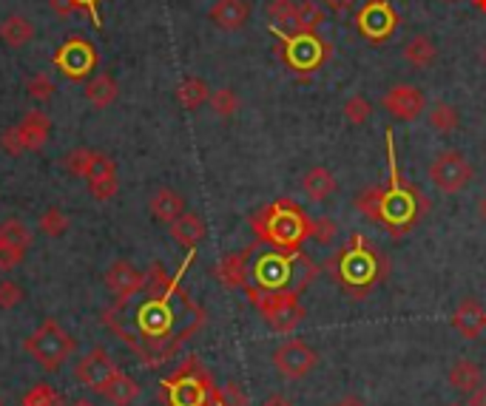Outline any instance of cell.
Returning a JSON list of instances; mask_svg holds the SVG:
<instances>
[{"label":"cell","mask_w":486,"mask_h":406,"mask_svg":"<svg viewBox=\"0 0 486 406\" xmlns=\"http://www.w3.org/2000/svg\"><path fill=\"white\" fill-rule=\"evenodd\" d=\"M452 327L467 341H478L486 333V307L478 299H464L452 313Z\"/></svg>","instance_id":"d6986e66"},{"label":"cell","mask_w":486,"mask_h":406,"mask_svg":"<svg viewBox=\"0 0 486 406\" xmlns=\"http://www.w3.org/2000/svg\"><path fill=\"white\" fill-rule=\"evenodd\" d=\"M324 9L316 4V0H299L296 4V32H307V34H319V29L324 26Z\"/></svg>","instance_id":"1f68e13d"},{"label":"cell","mask_w":486,"mask_h":406,"mask_svg":"<svg viewBox=\"0 0 486 406\" xmlns=\"http://www.w3.org/2000/svg\"><path fill=\"white\" fill-rule=\"evenodd\" d=\"M94 157H97V151H91V148H72V151L60 159V165H63V171H69L72 177L86 180L89 171H91Z\"/></svg>","instance_id":"d590c367"},{"label":"cell","mask_w":486,"mask_h":406,"mask_svg":"<svg viewBox=\"0 0 486 406\" xmlns=\"http://www.w3.org/2000/svg\"><path fill=\"white\" fill-rule=\"evenodd\" d=\"M20 406H63V398H60V392L54 389L51 384H35L23 395Z\"/></svg>","instance_id":"f35d334b"},{"label":"cell","mask_w":486,"mask_h":406,"mask_svg":"<svg viewBox=\"0 0 486 406\" xmlns=\"http://www.w3.org/2000/svg\"><path fill=\"white\" fill-rule=\"evenodd\" d=\"M23 259H26V250L0 241V270H15L18 264H23Z\"/></svg>","instance_id":"f6af8a7d"},{"label":"cell","mask_w":486,"mask_h":406,"mask_svg":"<svg viewBox=\"0 0 486 406\" xmlns=\"http://www.w3.org/2000/svg\"><path fill=\"white\" fill-rule=\"evenodd\" d=\"M211 23L222 32H239L251 20V4L248 0H216L208 11Z\"/></svg>","instance_id":"ffe728a7"},{"label":"cell","mask_w":486,"mask_h":406,"mask_svg":"<svg viewBox=\"0 0 486 406\" xmlns=\"http://www.w3.org/2000/svg\"><path fill=\"white\" fill-rule=\"evenodd\" d=\"M267 20L282 32H296V4L293 0H267Z\"/></svg>","instance_id":"836d02e7"},{"label":"cell","mask_w":486,"mask_h":406,"mask_svg":"<svg viewBox=\"0 0 486 406\" xmlns=\"http://www.w3.org/2000/svg\"><path fill=\"white\" fill-rule=\"evenodd\" d=\"M316 364H319L316 349L299 341V338H296V341H285L274 353V367L282 378H288V381H299V378L310 375L316 370Z\"/></svg>","instance_id":"4fadbf2b"},{"label":"cell","mask_w":486,"mask_h":406,"mask_svg":"<svg viewBox=\"0 0 486 406\" xmlns=\"http://www.w3.org/2000/svg\"><path fill=\"white\" fill-rule=\"evenodd\" d=\"M174 94H177V103L185 111H197V108H202L211 100V88L202 77H185Z\"/></svg>","instance_id":"f1b7e54d"},{"label":"cell","mask_w":486,"mask_h":406,"mask_svg":"<svg viewBox=\"0 0 486 406\" xmlns=\"http://www.w3.org/2000/svg\"><path fill=\"white\" fill-rule=\"evenodd\" d=\"M265 406H290V403H288V401H282V398H270Z\"/></svg>","instance_id":"681fc988"},{"label":"cell","mask_w":486,"mask_h":406,"mask_svg":"<svg viewBox=\"0 0 486 406\" xmlns=\"http://www.w3.org/2000/svg\"><path fill=\"white\" fill-rule=\"evenodd\" d=\"M481 216H483V219H486V196L481 199Z\"/></svg>","instance_id":"816d5d0a"},{"label":"cell","mask_w":486,"mask_h":406,"mask_svg":"<svg viewBox=\"0 0 486 406\" xmlns=\"http://www.w3.org/2000/svg\"><path fill=\"white\" fill-rule=\"evenodd\" d=\"M0 406H4V401H0Z\"/></svg>","instance_id":"6f0895ef"},{"label":"cell","mask_w":486,"mask_h":406,"mask_svg":"<svg viewBox=\"0 0 486 406\" xmlns=\"http://www.w3.org/2000/svg\"><path fill=\"white\" fill-rule=\"evenodd\" d=\"M0 148H4V151L12 154V157L26 154V145H23V137H20V128L18 126H12V128L4 131V137H0Z\"/></svg>","instance_id":"ee69618b"},{"label":"cell","mask_w":486,"mask_h":406,"mask_svg":"<svg viewBox=\"0 0 486 406\" xmlns=\"http://www.w3.org/2000/svg\"><path fill=\"white\" fill-rule=\"evenodd\" d=\"M105 287L114 293L117 302H126V299H131V295L145 290V273L137 264L120 259L105 270Z\"/></svg>","instance_id":"2e32d148"},{"label":"cell","mask_w":486,"mask_h":406,"mask_svg":"<svg viewBox=\"0 0 486 406\" xmlns=\"http://www.w3.org/2000/svg\"><path fill=\"white\" fill-rule=\"evenodd\" d=\"M23 287L15 281H0V310H15L23 302Z\"/></svg>","instance_id":"7bdbcfd3"},{"label":"cell","mask_w":486,"mask_h":406,"mask_svg":"<svg viewBox=\"0 0 486 406\" xmlns=\"http://www.w3.org/2000/svg\"><path fill=\"white\" fill-rule=\"evenodd\" d=\"M447 381H450V387L455 392H461V395H472V392L481 387V367L475 361L461 358V361H455L450 367Z\"/></svg>","instance_id":"4316f807"},{"label":"cell","mask_w":486,"mask_h":406,"mask_svg":"<svg viewBox=\"0 0 486 406\" xmlns=\"http://www.w3.org/2000/svg\"><path fill=\"white\" fill-rule=\"evenodd\" d=\"M51 63L66 80H72V83H86L94 74V69L100 65V54L94 49L91 40L72 34L69 40H63V46L58 51H54Z\"/></svg>","instance_id":"30bf717a"},{"label":"cell","mask_w":486,"mask_h":406,"mask_svg":"<svg viewBox=\"0 0 486 406\" xmlns=\"http://www.w3.org/2000/svg\"><path fill=\"white\" fill-rule=\"evenodd\" d=\"M339 236V225L328 216H321V219H313V227H310V239L316 241V245H333V239Z\"/></svg>","instance_id":"b9f144b4"},{"label":"cell","mask_w":486,"mask_h":406,"mask_svg":"<svg viewBox=\"0 0 486 406\" xmlns=\"http://www.w3.org/2000/svg\"><path fill=\"white\" fill-rule=\"evenodd\" d=\"M427 119L438 134H452L458 126H461V114H458V108L450 105V103H436L429 108Z\"/></svg>","instance_id":"e575fe53"},{"label":"cell","mask_w":486,"mask_h":406,"mask_svg":"<svg viewBox=\"0 0 486 406\" xmlns=\"http://www.w3.org/2000/svg\"><path fill=\"white\" fill-rule=\"evenodd\" d=\"M472 6H475L478 11H483V15H486V0H472Z\"/></svg>","instance_id":"f907efd6"},{"label":"cell","mask_w":486,"mask_h":406,"mask_svg":"<svg viewBox=\"0 0 486 406\" xmlns=\"http://www.w3.org/2000/svg\"><path fill=\"white\" fill-rule=\"evenodd\" d=\"M211 108H213V114L216 117H222V119H228V117H234L236 111H239V97H236V91L234 88H216L213 94H211Z\"/></svg>","instance_id":"ab89813d"},{"label":"cell","mask_w":486,"mask_h":406,"mask_svg":"<svg viewBox=\"0 0 486 406\" xmlns=\"http://www.w3.org/2000/svg\"><path fill=\"white\" fill-rule=\"evenodd\" d=\"M429 182L436 185V191L441 194H461L464 188L475 180V168H472V162L461 154V151H441L436 159L429 162Z\"/></svg>","instance_id":"8fae6325"},{"label":"cell","mask_w":486,"mask_h":406,"mask_svg":"<svg viewBox=\"0 0 486 406\" xmlns=\"http://www.w3.org/2000/svg\"><path fill=\"white\" fill-rule=\"evenodd\" d=\"M54 91H58V86H54L51 74H46V72H37L26 80V94H29L35 103H49L54 97Z\"/></svg>","instance_id":"74e56055"},{"label":"cell","mask_w":486,"mask_h":406,"mask_svg":"<svg viewBox=\"0 0 486 406\" xmlns=\"http://www.w3.org/2000/svg\"><path fill=\"white\" fill-rule=\"evenodd\" d=\"M20 128V137L26 151H40L46 142H49V134H51V119L43 111H26L23 119L18 123Z\"/></svg>","instance_id":"44dd1931"},{"label":"cell","mask_w":486,"mask_h":406,"mask_svg":"<svg viewBox=\"0 0 486 406\" xmlns=\"http://www.w3.org/2000/svg\"><path fill=\"white\" fill-rule=\"evenodd\" d=\"M353 4H356V0H328V6H330L333 11H347Z\"/></svg>","instance_id":"7dc6e473"},{"label":"cell","mask_w":486,"mask_h":406,"mask_svg":"<svg viewBox=\"0 0 486 406\" xmlns=\"http://www.w3.org/2000/svg\"><path fill=\"white\" fill-rule=\"evenodd\" d=\"M256 253V245L251 248H242L236 253H228L220 259V264L213 267V276L220 279V284H225V287L231 290H245L248 287V273H251V259Z\"/></svg>","instance_id":"ac0fdd59"},{"label":"cell","mask_w":486,"mask_h":406,"mask_svg":"<svg viewBox=\"0 0 486 406\" xmlns=\"http://www.w3.org/2000/svg\"><path fill=\"white\" fill-rule=\"evenodd\" d=\"M302 191L313 202H324L328 196H333L336 191H339V182H336L333 171L316 165V168H310L302 177Z\"/></svg>","instance_id":"603a6c76"},{"label":"cell","mask_w":486,"mask_h":406,"mask_svg":"<svg viewBox=\"0 0 486 406\" xmlns=\"http://www.w3.org/2000/svg\"><path fill=\"white\" fill-rule=\"evenodd\" d=\"M319 267L305 250H262L253 253L248 273V299L259 293H302L316 281Z\"/></svg>","instance_id":"277c9868"},{"label":"cell","mask_w":486,"mask_h":406,"mask_svg":"<svg viewBox=\"0 0 486 406\" xmlns=\"http://www.w3.org/2000/svg\"><path fill=\"white\" fill-rule=\"evenodd\" d=\"M120 372V367L114 364V358L105 353L103 347H94L91 353H86L83 358H80V364L74 367V378L83 387L94 389V392H100L112 378Z\"/></svg>","instance_id":"9a60e30c"},{"label":"cell","mask_w":486,"mask_h":406,"mask_svg":"<svg viewBox=\"0 0 486 406\" xmlns=\"http://www.w3.org/2000/svg\"><path fill=\"white\" fill-rule=\"evenodd\" d=\"M37 227L43 230V236H51V239H60L66 230H69V216H66L58 205H51L49 211L40 213L37 219Z\"/></svg>","instance_id":"8d00e7d4"},{"label":"cell","mask_w":486,"mask_h":406,"mask_svg":"<svg viewBox=\"0 0 486 406\" xmlns=\"http://www.w3.org/2000/svg\"><path fill=\"white\" fill-rule=\"evenodd\" d=\"M23 347L46 372H58L60 364H66V358L77 349V341L54 318H43V324L26 338Z\"/></svg>","instance_id":"ba28073f"},{"label":"cell","mask_w":486,"mask_h":406,"mask_svg":"<svg viewBox=\"0 0 486 406\" xmlns=\"http://www.w3.org/2000/svg\"><path fill=\"white\" fill-rule=\"evenodd\" d=\"M51 9L58 11L60 18H72V15H89L91 23L103 29V18H100V6L105 0H49Z\"/></svg>","instance_id":"f546056e"},{"label":"cell","mask_w":486,"mask_h":406,"mask_svg":"<svg viewBox=\"0 0 486 406\" xmlns=\"http://www.w3.org/2000/svg\"><path fill=\"white\" fill-rule=\"evenodd\" d=\"M159 398L168 406H216L222 392L216 389L211 372L199 358H185L166 381L159 384Z\"/></svg>","instance_id":"8992f818"},{"label":"cell","mask_w":486,"mask_h":406,"mask_svg":"<svg viewBox=\"0 0 486 406\" xmlns=\"http://www.w3.org/2000/svg\"><path fill=\"white\" fill-rule=\"evenodd\" d=\"M74 406H91V403H89V401H77Z\"/></svg>","instance_id":"f5cc1de1"},{"label":"cell","mask_w":486,"mask_h":406,"mask_svg":"<svg viewBox=\"0 0 486 406\" xmlns=\"http://www.w3.org/2000/svg\"><path fill=\"white\" fill-rule=\"evenodd\" d=\"M436 57H438V49L427 34H415L410 43L404 46V60L415 65V69H429V65L436 63Z\"/></svg>","instance_id":"4dcf8cb0"},{"label":"cell","mask_w":486,"mask_h":406,"mask_svg":"<svg viewBox=\"0 0 486 406\" xmlns=\"http://www.w3.org/2000/svg\"><path fill=\"white\" fill-rule=\"evenodd\" d=\"M398 11L393 9L390 0H367L359 11H356V32L370 40V43H384L396 34L398 29Z\"/></svg>","instance_id":"7c38bea8"},{"label":"cell","mask_w":486,"mask_h":406,"mask_svg":"<svg viewBox=\"0 0 486 406\" xmlns=\"http://www.w3.org/2000/svg\"><path fill=\"white\" fill-rule=\"evenodd\" d=\"M117 97H120V86H117V80L112 74H97L94 80H89V86H86V103L91 108L103 111V108L117 103Z\"/></svg>","instance_id":"83f0119b"},{"label":"cell","mask_w":486,"mask_h":406,"mask_svg":"<svg viewBox=\"0 0 486 406\" xmlns=\"http://www.w3.org/2000/svg\"><path fill=\"white\" fill-rule=\"evenodd\" d=\"M324 270L330 273V279L350 295V299H367V295L387 279V256L378 250L367 236L353 234L344 245L336 250Z\"/></svg>","instance_id":"3957f363"},{"label":"cell","mask_w":486,"mask_h":406,"mask_svg":"<svg viewBox=\"0 0 486 406\" xmlns=\"http://www.w3.org/2000/svg\"><path fill=\"white\" fill-rule=\"evenodd\" d=\"M0 241L15 245L20 250H29L35 245V234H32V227L20 219H4L0 222Z\"/></svg>","instance_id":"d6a6232c"},{"label":"cell","mask_w":486,"mask_h":406,"mask_svg":"<svg viewBox=\"0 0 486 406\" xmlns=\"http://www.w3.org/2000/svg\"><path fill=\"white\" fill-rule=\"evenodd\" d=\"M100 395L108 401V403H114V406H131L134 401L140 398V384L134 381V378H128L126 372H117L112 381H108L103 389H100Z\"/></svg>","instance_id":"484cf974"},{"label":"cell","mask_w":486,"mask_h":406,"mask_svg":"<svg viewBox=\"0 0 486 406\" xmlns=\"http://www.w3.org/2000/svg\"><path fill=\"white\" fill-rule=\"evenodd\" d=\"M469 406H486V384H481L475 392L469 395Z\"/></svg>","instance_id":"bcb514c9"},{"label":"cell","mask_w":486,"mask_h":406,"mask_svg":"<svg viewBox=\"0 0 486 406\" xmlns=\"http://www.w3.org/2000/svg\"><path fill=\"white\" fill-rule=\"evenodd\" d=\"M251 304L259 310L274 333H293L307 318L299 293H259L251 295Z\"/></svg>","instance_id":"9c48e42d"},{"label":"cell","mask_w":486,"mask_h":406,"mask_svg":"<svg viewBox=\"0 0 486 406\" xmlns=\"http://www.w3.org/2000/svg\"><path fill=\"white\" fill-rule=\"evenodd\" d=\"M382 105L390 117L401 119V123H413L424 114L427 108V97L421 88H415L410 83H398L393 88H387V94L382 97Z\"/></svg>","instance_id":"5bb4252c"},{"label":"cell","mask_w":486,"mask_h":406,"mask_svg":"<svg viewBox=\"0 0 486 406\" xmlns=\"http://www.w3.org/2000/svg\"><path fill=\"white\" fill-rule=\"evenodd\" d=\"M447 4H458V0H447Z\"/></svg>","instance_id":"9f6ffc18"},{"label":"cell","mask_w":486,"mask_h":406,"mask_svg":"<svg viewBox=\"0 0 486 406\" xmlns=\"http://www.w3.org/2000/svg\"><path fill=\"white\" fill-rule=\"evenodd\" d=\"M185 213V199L177 194V191H171V188H159V191L151 196V216L159 222H177L180 216Z\"/></svg>","instance_id":"d4e9b609"},{"label":"cell","mask_w":486,"mask_h":406,"mask_svg":"<svg viewBox=\"0 0 486 406\" xmlns=\"http://www.w3.org/2000/svg\"><path fill=\"white\" fill-rule=\"evenodd\" d=\"M86 188H89V194L97 199V202H108V199H114L117 191H120V182H117V162L97 151V157H94L91 162V171H89V177H86Z\"/></svg>","instance_id":"e0dca14e"},{"label":"cell","mask_w":486,"mask_h":406,"mask_svg":"<svg viewBox=\"0 0 486 406\" xmlns=\"http://www.w3.org/2000/svg\"><path fill=\"white\" fill-rule=\"evenodd\" d=\"M483 63H486V46H483Z\"/></svg>","instance_id":"db71d44e"},{"label":"cell","mask_w":486,"mask_h":406,"mask_svg":"<svg viewBox=\"0 0 486 406\" xmlns=\"http://www.w3.org/2000/svg\"><path fill=\"white\" fill-rule=\"evenodd\" d=\"M313 219L293 199H276L251 216V230L256 241L276 250H302L310 239Z\"/></svg>","instance_id":"5b68a950"},{"label":"cell","mask_w":486,"mask_h":406,"mask_svg":"<svg viewBox=\"0 0 486 406\" xmlns=\"http://www.w3.org/2000/svg\"><path fill=\"white\" fill-rule=\"evenodd\" d=\"M387 137V165L390 177L384 185H370L356 196V211L367 216L370 222L382 225L390 236H407L410 230L424 219L429 211V199L401 177L398 159H396V140L393 131H384Z\"/></svg>","instance_id":"7a4b0ae2"},{"label":"cell","mask_w":486,"mask_h":406,"mask_svg":"<svg viewBox=\"0 0 486 406\" xmlns=\"http://www.w3.org/2000/svg\"><path fill=\"white\" fill-rule=\"evenodd\" d=\"M336 406H364V403L359 398H344L342 403H336Z\"/></svg>","instance_id":"c3c4849f"},{"label":"cell","mask_w":486,"mask_h":406,"mask_svg":"<svg viewBox=\"0 0 486 406\" xmlns=\"http://www.w3.org/2000/svg\"><path fill=\"white\" fill-rule=\"evenodd\" d=\"M0 40L9 49H26L35 40V23L23 15H9L0 23Z\"/></svg>","instance_id":"cb8c5ba5"},{"label":"cell","mask_w":486,"mask_h":406,"mask_svg":"<svg viewBox=\"0 0 486 406\" xmlns=\"http://www.w3.org/2000/svg\"><path fill=\"white\" fill-rule=\"evenodd\" d=\"M103 324L145 367H159L205 324L202 310L182 287L166 295L137 293L103 310Z\"/></svg>","instance_id":"6da1fadb"},{"label":"cell","mask_w":486,"mask_h":406,"mask_svg":"<svg viewBox=\"0 0 486 406\" xmlns=\"http://www.w3.org/2000/svg\"><path fill=\"white\" fill-rule=\"evenodd\" d=\"M447 406H464V403H447Z\"/></svg>","instance_id":"11a10c76"},{"label":"cell","mask_w":486,"mask_h":406,"mask_svg":"<svg viewBox=\"0 0 486 406\" xmlns=\"http://www.w3.org/2000/svg\"><path fill=\"white\" fill-rule=\"evenodd\" d=\"M205 234H208V227L197 213L185 211L177 222H171V236H174V241H180L185 250H197V245L205 239Z\"/></svg>","instance_id":"7402d4cb"},{"label":"cell","mask_w":486,"mask_h":406,"mask_svg":"<svg viewBox=\"0 0 486 406\" xmlns=\"http://www.w3.org/2000/svg\"><path fill=\"white\" fill-rule=\"evenodd\" d=\"M270 34L279 40V57L296 77L316 74L321 65L330 60V43L321 40L319 34L282 32L276 26H270Z\"/></svg>","instance_id":"52a82bcc"},{"label":"cell","mask_w":486,"mask_h":406,"mask_svg":"<svg viewBox=\"0 0 486 406\" xmlns=\"http://www.w3.org/2000/svg\"><path fill=\"white\" fill-rule=\"evenodd\" d=\"M370 114H373V108L361 94H353V97L344 103V119L350 126H364L370 119Z\"/></svg>","instance_id":"60d3db41"}]
</instances>
